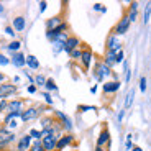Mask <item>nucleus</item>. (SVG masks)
<instances>
[{
	"instance_id": "30",
	"label": "nucleus",
	"mask_w": 151,
	"mask_h": 151,
	"mask_svg": "<svg viewBox=\"0 0 151 151\" xmlns=\"http://www.w3.org/2000/svg\"><path fill=\"white\" fill-rule=\"evenodd\" d=\"M69 58H71V61H81V58H82V49H74L71 54H69Z\"/></svg>"
},
{
	"instance_id": "27",
	"label": "nucleus",
	"mask_w": 151,
	"mask_h": 151,
	"mask_svg": "<svg viewBox=\"0 0 151 151\" xmlns=\"http://www.w3.org/2000/svg\"><path fill=\"white\" fill-rule=\"evenodd\" d=\"M46 77L45 74H36L35 76V86L36 87H45V84H46Z\"/></svg>"
},
{
	"instance_id": "5",
	"label": "nucleus",
	"mask_w": 151,
	"mask_h": 151,
	"mask_svg": "<svg viewBox=\"0 0 151 151\" xmlns=\"http://www.w3.org/2000/svg\"><path fill=\"white\" fill-rule=\"evenodd\" d=\"M81 49H82V58H81V64H82V68L86 69V71H89L92 66V63L95 61V56H94V51H92L89 46H86V43L84 45H81Z\"/></svg>"
},
{
	"instance_id": "10",
	"label": "nucleus",
	"mask_w": 151,
	"mask_h": 151,
	"mask_svg": "<svg viewBox=\"0 0 151 151\" xmlns=\"http://www.w3.org/2000/svg\"><path fill=\"white\" fill-rule=\"evenodd\" d=\"M74 141H76V136L72 135V133H63V136H61L59 140H58L56 151H63V150H66L68 146L74 145Z\"/></svg>"
},
{
	"instance_id": "21",
	"label": "nucleus",
	"mask_w": 151,
	"mask_h": 151,
	"mask_svg": "<svg viewBox=\"0 0 151 151\" xmlns=\"http://www.w3.org/2000/svg\"><path fill=\"white\" fill-rule=\"evenodd\" d=\"M133 100H135V89L128 91V94H127V97H125V100H123V109H125V110H128L130 107H132Z\"/></svg>"
},
{
	"instance_id": "31",
	"label": "nucleus",
	"mask_w": 151,
	"mask_h": 151,
	"mask_svg": "<svg viewBox=\"0 0 151 151\" xmlns=\"http://www.w3.org/2000/svg\"><path fill=\"white\" fill-rule=\"evenodd\" d=\"M41 97L45 99V102H46V105H48V107L53 105L54 100H53V95L49 94V92H45V91H43V92H41Z\"/></svg>"
},
{
	"instance_id": "12",
	"label": "nucleus",
	"mask_w": 151,
	"mask_h": 151,
	"mask_svg": "<svg viewBox=\"0 0 151 151\" xmlns=\"http://www.w3.org/2000/svg\"><path fill=\"white\" fill-rule=\"evenodd\" d=\"M81 40H79V36H76V35H71V36L68 38V41H66V45H64V53L68 54H71L74 49H79L81 48Z\"/></svg>"
},
{
	"instance_id": "9",
	"label": "nucleus",
	"mask_w": 151,
	"mask_h": 151,
	"mask_svg": "<svg viewBox=\"0 0 151 151\" xmlns=\"http://www.w3.org/2000/svg\"><path fill=\"white\" fill-rule=\"evenodd\" d=\"M95 146H112V136H110V130L104 127L100 133L97 135V143Z\"/></svg>"
},
{
	"instance_id": "43",
	"label": "nucleus",
	"mask_w": 151,
	"mask_h": 151,
	"mask_svg": "<svg viewBox=\"0 0 151 151\" xmlns=\"http://www.w3.org/2000/svg\"><path fill=\"white\" fill-rule=\"evenodd\" d=\"M133 146H135V145H133V141H125V150H127V151H132Z\"/></svg>"
},
{
	"instance_id": "40",
	"label": "nucleus",
	"mask_w": 151,
	"mask_h": 151,
	"mask_svg": "<svg viewBox=\"0 0 151 151\" xmlns=\"http://www.w3.org/2000/svg\"><path fill=\"white\" fill-rule=\"evenodd\" d=\"M87 110H97L92 105H79V112H87Z\"/></svg>"
},
{
	"instance_id": "38",
	"label": "nucleus",
	"mask_w": 151,
	"mask_h": 151,
	"mask_svg": "<svg viewBox=\"0 0 151 151\" xmlns=\"http://www.w3.org/2000/svg\"><path fill=\"white\" fill-rule=\"evenodd\" d=\"M27 92H28L30 95H33V94H36V92H38V87L35 86V84H33V86H30V84H28V87H27Z\"/></svg>"
},
{
	"instance_id": "4",
	"label": "nucleus",
	"mask_w": 151,
	"mask_h": 151,
	"mask_svg": "<svg viewBox=\"0 0 151 151\" xmlns=\"http://www.w3.org/2000/svg\"><path fill=\"white\" fill-rule=\"evenodd\" d=\"M122 49H123V41L120 40V36H115L113 33H110L107 36V41H105V51H110V53L117 54Z\"/></svg>"
},
{
	"instance_id": "33",
	"label": "nucleus",
	"mask_w": 151,
	"mask_h": 151,
	"mask_svg": "<svg viewBox=\"0 0 151 151\" xmlns=\"http://www.w3.org/2000/svg\"><path fill=\"white\" fill-rule=\"evenodd\" d=\"M125 59H127V58H125V51H123V49L115 54V61H117V64H123Z\"/></svg>"
},
{
	"instance_id": "8",
	"label": "nucleus",
	"mask_w": 151,
	"mask_h": 151,
	"mask_svg": "<svg viewBox=\"0 0 151 151\" xmlns=\"http://www.w3.org/2000/svg\"><path fill=\"white\" fill-rule=\"evenodd\" d=\"M27 109V100L25 99H12L8 100V105H7V112L5 113H10V112H23V110Z\"/></svg>"
},
{
	"instance_id": "22",
	"label": "nucleus",
	"mask_w": 151,
	"mask_h": 151,
	"mask_svg": "<svg viewBox=\"0 0 151 151\" xmlns=\"http://www.w3.org/2000/svg\"><path fill=\"white\" fill-rule=\"evenodd\" d=\"M59 89H58V84L54 82V79H51V77H48L46 79V84H45V92H58Z\"/></svg>"
},
{
	"instance_id": "32",
	"label": "nucleus",
	"mask_w": 151,
	"mask_h": 151,
	"mask_svg": "<svg viewBox=\"0 0 151 151\" xmlns=\"http://www.w3.org/2000/svg\"><path fill=\"white\" fill-rule=\"evenodd\" d=\"M4 31H5V35H7V36H10V38H13V40H15L17 31L13 30V27H12V25H7V27L4 28Z\"/></svg>"
},
{
	"instance_id": "11",
	"label": "nucleus",
	"mask_w": 151,
	"mask_h": 151,
	"mask_svg": "<svg viewBox=\"0 0 151 151\" xmlns=\"http://www.w3.org/2000/svg\"><path fill=\"white\" fill-rule=\"evenodd\" d=\"M10 63L15 66L17 69H23L25 66H27V54L23 53V51L10 54Z\"/></svg>"
},
{
	"instance_id": "51",
	"label": "nucleus",
	"mask_w": 151,
	"mask_h": 151,
	"mask_svg": "<svg viewBox=\"0 0 151 151\" xmlns=\"http://www.w3.org/2000/svg\"><path fill=\"white\" fill-rule=\"evenodd\" d=\"M4 12H5V5H4V4H0V15H2Z\"/></svg>"
},
{
	"instance_id": "48",
	"label": "nucleus",
	"mask_w": 151,
	"mask_h": 151,
	"mask_svg": "<svg viewBox=\"0 0 151 151\" xmlns=\"http://www.w3.org/2000/svg\"><path fill=\"white\" fill-rule=\"evenodd\" d=\"M4 82H7V76L4 72H0V84H4Z\"/></svg>"
},
{
	"instance_id": "19",
	"label": "nucleus",
	"mask_w": 151,
	"mask_h": 151,
	"mask_svg": "<svg viewBox=\"0 0 151 151\" xmlns=\"http://www.w3.org/2000/svg\"><path fill=\"white\" fill-rule=\"evenodd\" d=\"M5 49H7L10 54L18 53V51H22V41H20V40H12L10 43L5 45Z\"/></svg>"
},
{
	"instance_id": "53",
	"label": "nucleus",
	"mask_w": 151,
	"mask_h": 151,
	"mask_svg": "<svg viewBox=\"0 0 151 151\" xmlns=\"http://www.w3.org/2000/svg\"><path fill=\"white\" fill-rule=\"evenodd\" d=\"M0 127H2V123H0Z\"/></svg>"
},
{
	"instance_id": "35",
	"label": "nucleus",
	"mask_w": 151,
	"mask_h": 151,
	"mask_svg": "<svg viewBox=\"0 0 151 151\" xmlns=\"http://www.w3.org/2000/svg\"><path fill=\"white\" fill-rule=\"evenodd\" d=\"M10 64V58H7L5 54L0 53V66H8Z\"/></svg>"
},
{
	"instance_id": "23",
	"label": "nucleus",
	"mask_w": 151,
	"mask_h": 151,
	"mask_svg": "<svg viewBox=\"0 0 151 151\" xmlns=\"http://www.w3.org/2000/svg\"><path fill=\"white\" fill-rule=\"evenodd\" d=\"M123 74H125L123 82H125V84H128L130 79H132V69H130V66H128V59H125V61H123Z\"/></svg>"
},
{
	"instance_id": "45",
	"label": "nucleus",
	"mask_w": 151,
	"mask_h": 151,
	"mask_svg": "<svg viewBox=\"0 0 151 151\" xmlns=\"http://www.w3.org/2000/svg\"><path fill=\"white\" fill-rule=\"evenodd\" d=\"M95 151H110V146H95Z\"/></svg>"
},
{
	"instance_id": "25",
	"label": "nucleus",
	"mask_w": 151,
	"mask_h": 151,
	"mask_svg": "<svg viewBox=\"0 0 151 151\" xmlns=\"http://www.w3.org/2000/svg\"><path fill=\"white\" fill-rule=\"evenodd\" d=\"M138 89H140V92H146L148 91V77L146 76H141L140 81H138Z\"/></svg>"
},
{
	"instance_id": "41",
	"label": "nucleus",
	"mask_w": 151,
	"mask_h": 151,
	"mask_svg": "<svg viewBox=\"0 0 151 151\" xmlns=\"http://www.w3.org/2000/svg\"><path fill=\"white\" fill-rule=\"evenodd\" d=\"M38 5H40V12H41V13L46 10V8H48V2H45V0H41Z\"/></svg>"
},
{
	"instance_id": "34",
	"label": "nucleus",
	"mask_w": 151,
	"mask_h": 151,
	"mask_svg": "<svg viewBox=\"0 0 151 151\" xmlns=\"http://www.w3.org/2000/svg\"><path fill=\"white\" fill-rule=\"evenodd\" d=\"M127 18L130 20V23H135L136 18H138V12H128L127 13Z\"/></svg>"
},
{
	"instance_id": "24",
	"label": "nucleus",
	"mask_w": 151,
	"mask_h": 151,
	"mask_svg": "<svg viewBox=\"0 0 151 151\" xmlns=\"http://www.w3.org/2000/svg\"><path fill=\"white\" fill-rule=\"evenodd\" d=\"M51 46H53V54H54V56H58L59 53H63V51H64V43L53 41V43H51Z\"/></svg>"
},
{
	"instance_id": "46",
	"label": "nucleus",
	"mask_w": 151,
	"mask_h": 151,
	"mask_svg": "<svg viewBox=\"0 0 151 151\" xmlns=\"http://www.w3.org/2000/svg\"><path fill=\"white\" fill-rule=\"evenodd\" d=\"M20 81H22V79H20V76H13V79H12V82L15 84V86H18V84H20Z\"/></svg>"
},
{
	"instance_id": "6",
	"label": "nucleus",
	"mask_w": 151,
	"mask_h": 151,
	"mask_svg": "<svg viewBox=\"0 0 151 151\" xmlns=\"http://www.w3.org/2000/svg\"><path fill=\"white\" fill-rule=\"evenodd\" d=\"M130 20L127 18V15L123 17V18H120L117 23H115V27H113V30H112V33L115 35V36H123V35H127L128 33V30H130Z\"/></svg>"
},
{
	"instance_id": "49",
	"label": "nucleus",
	"mask_w": 151,
	"mask_h": 151,
	"mask_svg": "<svg viewBox=\"0 0 151 151\" xmlns=\"http://www.w3.org/2000/svg\"><path fill=\"white\" fill-rule=\"evenodd\" d=\"M8 148V145H5V143H0V151H5Z\"/></svg>"
},
{
	"instance_id": "39",
	"label": "nucleus",
	"mask_w": 151,
	"mask_h": 151,
	"mask_svg": "<svg viewBox=\"0 0 151 151\" xmlns=\"http://www.w3.org/2000/svg\"><path fill=\"white\" fill-rule=\"evenodd\" d=\"M138 8H140V4L138 2H132L128 7V12H138Z\"/></svg>"
},
{
	"instance_id": "20",
	"label": "nucleus",
	"mask_w": 151,
	"mask_h": 151,
	"mask_svg": "<svg viewBox=\"0 0 151 151\" xmlns=\"http://www.w3.org/2000/svg\"><path fill=\"white\" fill-rule=\"evenodd\" d=\"M40 61H38V58L35 56V54H27V68L31 69V71H38L40 69Z\"/></svg>"
},
{
	"instance_id": "28",
	"label": "nucleus",
	"mask_w": 151,
	"mask_h": 151,
	"mask_svg": "<svg viewBox=\"0 0 151 151\" xmlns=\"http://www.w3.org/2000/svg\"><path fill=\"white\" fill-rule=\"evenodd\" d=\"M28 135L31 136V140H41L43 135H41V130L40 128H30V132H28Z\"/></svg>"
},
{
	"instance_id": "29",
	"label": "nucleus",
	"mask_w": 151,
	"mask_h": 151,
	"mask_svg": "<svg viewBox=\"0 0 151 151\" xmlns=\"http://www.w3.org/2000/svg\"><path fill=\"white\" fill-rule=\"evenodd\" d=\"M30 151H45V148H43L41 140H33V143H31Z\"/></svg>"
},
{
	"instance_id": "50",
	"label": "nucleus",
	"mask_w": 151,
	"mask_h": 151,
	"mask_svg": "<svg viewBox=\"0 0 151 151\" xmlns=\"http://www.w3.org/2000/svg\"><path fill=\"white\" fill-rule=\"evenodd\" d=\"M132 151H143V148H141V146H136V145H135V146H133V150Z\"/></svg>"
},
{
	"instance_id": "16",
	"label": "nucleus",
	"mask_w": 151,
	"mask_h": 151,
	"mask_svg": "<svg viewBox=\"0 0 151 151\" xmlns=\"http://www.w3.org/2000/svg\"><path fill=\"white\" fill-rule=\"evenodd\" d=\"M63 22H64V18H63L61 15H54V17H51V18H48L45 22L46 31H51V30H54V28H58Z\"/></svg>"
},
{
	"instance_id": "37",
	"label": "nucleus",
	"mask_w": 151,
	"mask_h": 151,
	"mask_svg": "<svg viewBox=\"0 0 151 151\" xmlns=\"http://www.w3.org/2000/svg\"><path fill=\"white\" fill-rule=\"evenodd\" d=\"M23 74H25V77L28 79L30 86H33V84H35V76H31V74H30V71H23Z\"/></svg>"
},
{
	"instance_id": "18",
	"label": "nucleus",
	"mask_w": 151,
	"mask_h": 151,
	"mask_svg": "<svg viewBox=\"0 0 151 151\" xmlns=\"http://www.w3.org/2000/svg\"><path fill=\"white\" fill-rule=\"evenodd\" d=\"M102 63L105 66H109L110 69H113L115 66H117V61H115V54L110 53V51H105V54L102 56Z\"/></svg>"
},
{
	"instance_id": "47",
	"label": "nucleus",
	"mask_w": 151,
	"mask_h": 151,
	"mask_svg": "<svg viewBox=\"0 0 151 151\" xmlns=\"http://www.w3.org/2000/svg\"><path fill=\"white\" fill-rule=\"evenodd\" d=\"M97 91H99V87H97V84H94V86L91 87V94H92V95H95V94H97Z\"/></svg>"
},
{
	"instance_id": "1",
	"label": "nucleus",
	"mask_w": 151,
	"mask_h": 151,
	"mask_svg": "<svg viewBox=\"0 0 151 151\" xmlns=\"http://www.w3.org/2000/svg\"><path fill=\"white\" fill-rule=\"evenodd\" d=\"M49 110L48 105H43V104H36V105H30L22 112V117H20V122L22 123H30L33 120H40L43 115H46Z\"/></svg>"
},
{
	"instance_id": "14",
	"label": "nucleus",
	"mask_w": 151,
	"mask_h": 151,
	"mask_svg": "<svg viewBox=\"0 0 151 151\" xmlns=\"http://www.w3.org/2000/svg\"><path fill=\"white\" fill-rule=\"evenodd\" d=\"M58 138L56 135H48V136H43L41 138V143L45 151H56V145H58Z\"/></svg>"
},
{
	"instance_id": "26",
	"label": "nucleus",
	"mask_w": 151,
	"mask_h": 151,
	"mask_svg": "<svg viewBox=\"0 0 151 151\" xmlns=\"http://www.w3.org/2000/svg\"><path fill=\"white\" fill-rule=\"evenodd\" d=\"M150 15H151V2H148V4L145 5V12H143V25H148Z\"/></svg>"
},
{
	"instance_id": "3",
	"label": "nucleus",
	"mask_w": 151,
	"mask_h": 151,
	"mask_svg": "<svg viewBox=\"0 0 151 151\" xmlns=\"http://www.w3.org/2000/svg\"><path fill=\"white\" fill-rule=\"evenodd\" d=\"M53 115H54V118L61 123L64 133H72V130H74V123H72V118L69 117L68 113L61 112V110H53Z\"/></svg>"
},
{
	"instance_id": "44",
	"label": "nucleus",
	"mask_w": 151,
	"mask_h": 151,
	"mask_svg": "<svg viewBox=\"0 0 151 151\" xmlns=\"http://www.w3.org/2000/svg\"><path fill=\"white\" fill-rule=\"evenodd\" d=\"M7 105H8V100H0V109L7 112Z\"/></svg>"
},
{
	"instance_id": "42",
	"label": "nucleus",
	"mask_w": 151,
	"mask_h": 151,
	"mask_svg": "<svg viewBox=\"0 0 151 151\" xmlns=\"http://www.w3.org/2000/svg\"><path fill=\"white\" fill-rule=\"evenodd\" d=\"M102 8H104L102 4H94V5H92V10H94V12H102Z\"/></svg>"
},
{
	"instance_id": "52",
	"label": "nucleus",
	"mask_w": 151,
	"mask_h": 151,
	"mask_svg": "<svg viewBox=\"0 0 151 151\" xmlns=\"http://www.w3.org/2000/svg\"><path fill=\"white\" fill-rule=\"evenodd\" d=\"M2 115H5V112H4L2 109H0V117H2Z\"/></svg>"
},
{
	"instance_id": "13",
	"label": "nucleus",
	"mask_w": 151,
	"mask_h": 151,
	"mask_svg": "<svg viewBox=\"0 0 151 151\" xmlns=\"http://www.w3.org/2000/svg\"><path fill=\"white\" fill-rule=\"evenodd\" d=\"M31 143H33V140H31V136L28 133L18 136V140H17V151H30Z\"/></svg>"
},
{
	"instance_id": "36",
	"label": "nucleus",
	"mask_w": 151,
	"mask_h": 151,
	"mask_svg": "<svg viewBox=\"0 0 151 151\" xmlns=\"http://www.w3.org/2000/svg\"><path fill=\"white\" fill-rule=\"evenodd\" d=\"M125 113H127V110H125V109H122L120 112H118V115H117V123H118V125H120L122 122H123V118H125Z\"/></svg>"
},
{
	"instance_id": "2",
	"label": "nucleus",
	"mask_w": 151,
	"mask_h": 151,
	"mask_svg": "<svg viewBox=\"0 0 151 151\" xmlns=\"http://www.w3.org/2000/svg\"><path fill=\"white\" fill-rule=\"evenodd\" d=\"M17 95H18V86H15L13 82L0 84V100H12L17 99Z\"/></svg>"
},
{
	"instance_id": "17",
	"label": "nucleus",
	"mask_w": 151,
	"mask_h": 151,
	"mask_svg": "<svg viewBox=\"0 0 151 151\" xmlns=\"http://www.w3.org/2000/svg\"><path fill=\"white\" fill-rule=\"evenodd\" d=\"M56 123V118H54V115H43L41 118H40V127L41 128L40 130H43V128H49V127H53V125Z\"/></svg>"
},
{
	"instance_id": "15",
	"label": "nucleus",
	"mask_w": 151,
	"mask_h": 151,
	"mask_svg": "<svg viewBox=\"0 0 151 151\" xmlns=\"http://www.w3.org/2000/svg\"><path fill=\"white\" fill-rule=\"evenodd\" d=\"M12 27H13V30H15L17 33L25 31V28H27V18L23 15H17L15 18L12 20Z\"/></svg>"
},
{
	"instance_id": "7",
	"label": "nucleus",
	"mask_w": 151,
	"mask_h": 151,
	"mask_svg": "<svg viewBox=\"0 0 151 151\" xmlns=\"http://www.w3.org/2000/svg\"><path fill=\"white\" fill-rule=\"evenodd\" d=\"M122 81H105V82L102 84V94L104 95H112V94H117L118 91H120L122 87Z\"/></svg>"
}]
</instances>
